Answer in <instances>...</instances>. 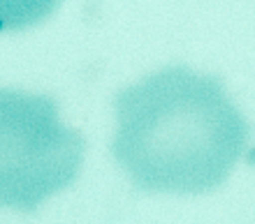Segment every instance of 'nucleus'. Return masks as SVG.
Masks as SVG:
<instances>
[{
    "instance_id": "f257e3e1",
    "label": "nucleus",
    "mask_w": 255,
    "mask_h": 224,
    "mask_svg": "<svg viewBox=\"0 0 255 224\" xmlns=\"http://www.w3.org/2000/svg\"><path fill=\"white\" fill-rule=\"evenodd\" d=\"M112 155L137 187L200 194L239 162L249 127L211 76L167 67L119 92Z\"/></svg>"
},
{
    "instance_id": "f03ea898",
    "label": "nucleus",
    "mask_w": 255,
    "mask_h": 224,
    "mask_svg": "<svg viewBox=\"0 0 255 224\" xmlns=\"http://www.w3.org/2000/svg\"><path fill=\"white\" fill-rule=\"evenodd\" d=\"M84 137L47 95L0 88V208L33 213L77 178Z\"/></svg>"
},
{
    "instance_id": "7ed1b4c3",
    "label": "nucleus",
    "mask_w": 255,
    "mask_h": 224,
    "mask_svg": "<svg viewBox=\"0 0 255 224\" xmlns=\"http://www.w3.org/2000/svg\"><path fill=\"white\" fill-rule=\"evenodd\" d=\"M61 0H0V33H16L51 16Z\"/></svg>"
}]
</instances>
